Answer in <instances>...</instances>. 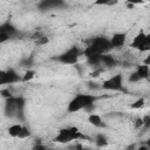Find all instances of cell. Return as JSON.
<instances>
[{"label":"cell","instance_id":"1","mask_svg":"<svg viewBox=\"0 0 150 150\" xmlns=\"http://www.w3.org/2000/svg\"><path fill=\"white\" fill-rule=\"evenodd\" d=\"M111 45L109 39L104 38V36H96L90 40V43L88 47H86V49L82 52V54L88 57L93 54H108L109 50H111Z\"/></svg>","mask_w":150,"mask_h":150},{"label":"cell","instance_id":"2","mask_svg":"<svg viewBox=\"0 0 150 150\" xmlns=\"http://www.w3.org/2000/svg\"><path fill=\"white\" fill-rule=\"evenodd\" d=\"M96 100L97 97L91 94H77L68 103L67 110L69 112H77L79 110H82L89 105H93Z\"/></svg>","mask_w":150,"mask_h":150},{"label":"cell","instance_id":"3","mask_svg":"<svg viewBox=\"0 0 150 150\" xmlns=\"http://www.w3.org/2000/svg\"><path fill=\"white\" fill-rule=\"evenodd\" d=\"M86 138L84 135L81 134V131L76 127H69V128H62L59 130L57 135L54 137V142L60 143V144H67L71 141L76 139H82Z\"/></svg>","mask_w":150,"mask_h":150},{"label":"cell","instance_id":"4","mask_svg":"<svg viewBox=\"0 0 150 150\" xmlns=\"http://www.w3.org/2000/svg\"><path fill=\"white\" fill-rule=\"evenodd\" d=\"M80 55H81V52H80L79 47L74 46V47H70L64 53H62L61 55H59L56 57V60L63 64H76Z\"/></svg>","mask_w":150,"mask_h":150},{"label":"cell","instance_id":"5","mask_svg":"<svg viewBox=\"0 0 150 150\" xmlns=\"http://www.w3.org/2000/svg\"><path fill=\"white\" fill-rule=\"evenodd\" d=\"M101 88L104 90H112V91H121L123 90V77L121 74H116L107 80L103 81Z\"/></svg>","mask_w":150,"mask_h":150},{"label":"cell","instance_id":"6","mask_svg":"<svg viewBox=\"0 0 150 150\" xmlns=\"http://www.w3.org/2000/svg\"><path fill=\"white\" fill-rule=\"evenodd\" d=\"M111 48H121L125 45L127 41V33H115L109 39Z\"/></svg>","mask_w":150,"mask_h":150},{"label":"cell","instance_id":"7","mask_svg":"<svg viewBox=\"0 0 150 150\" xmlns=\"http://www.w3.org/2000/svg\"><path fill=\"white\" fill-rule=\"evenodd\" d=\"M146 35H148L146 33H144L143 30H139L138 34L134 38L132 42L130 43V47H131V48H135V49H139V47L142 46V43H143V41L145 40Z\"/></svg>","mask_w":150,"mask_h":150},{"label":"cell","instance_id":"8","mask_svg":"<svg viewBox=\"0 0 150 150\" xmlns=\"http://www.w3.org/2000/svg\"><path fill=\"white\" fill-rule=\"evenodd\" d=\"M101 63H103L105 67H115L117 64V60L111 54H102L101 56Z\"/></svg>","mask_w":150,"mask_h":150},{"label":"cell","instance_id":"9","mask_svg":"<svg viewBox=\"0 0 150 150\" xmlns=\"http://www.w3.org/2000/svg\"><path fill=\"white\" fill-rule=\"evenodd\" d=\"M88 122H89L91 125L96 127V128H102V127H104V123H103L101 116L97 115V114H94V112L89 114V116H88Z\"/></svg>","mask_w":150,"mask_h":150},{"label":"cell","instance_id":"10","mask_svg":"<svg viewBox=\"0 0 150 150\" xmlns=\"http://www.w3.org/2000/svg\"><path fill=\"white\" fill-rule=\"evenodd\" d=\"M136 73H137V75L141 77V80L148 79V77H149V66H145V64H139V66H137Z\"/></svg>","mask_w":150,"mask_h":150},{"label":"cell","instance_id":"11","mask_svg":"<svg viewBox=\"0 0 150 150\" xmlns=\"http://www.w3.org/2000/svg\"><path fill=\"white\" fill-rule=\"evenodd\" d=\"M101 54H93V55H90V56H88L87 57V62H88V64H90V66H93V67H98L100 64H101Z\"/></svg>","mask_w":150,"mask_h":150},{"label":"cell","instance_id":"12","mask_svg":"<svg viewBox=\"0 0 150 150\" xmlns=\"http://www.w3.org/2000/svg\"><path fill=\"white\" fill-rule=\"evenodd\" d=\"M21 128L22 125L20 123H15V124H12L8 129H7V132L11 137H18L19 136V132L21 131Z\"/></svg>","mask_w":150,"mask_h":150},{"label":"cell","instance_id":"13","mask_svg":"<svg viewBox=\"0 0 150 150\" xmlns=\"http://www.w3.org/2000/svg\"><path fill=\"white\" fill-rule=\"evenodd\" d=\"M95 144L98 148H103V146L108 145V138H107V136L103 135V134H97L95 136Z\"/></svg>","mask_w":150,"mask_h":150},{"label":"cell","instance_id":"14","mask_svg":"<svg viewBox=\"0 0 150 150\" xmlns=\"http://www.w3.org/2000/svg\"><path fill=\"white\" fill-rule=\"evenodd\" d=\"M144 105H145V100H144L143 97H139V98H137L134 103L130 104V108H131V109H141V108H143Z\"/></svg>","mask_w":150,"mask_h":150},{"label":"cell","instance_id":"15","mask_svg":"<svg viewBox=\"0 0 150 150\" xmlns=\"http://www.w3.org/2000/svg\"><path fill=\"white\" fill-rule=\"evenodd\" d=\"M4 84H9L7 70H0V86H4Z\"/></svg>","mask_w":150,"mask_h":150},{"label":"cell","instance_id":"16","mask_svg":"<svg viewBox=\"0 0 150 150\" xmlns=\"http://www.w3.org/2000/svg\"><path fill=\"white\" fill-rule=\"evenodd\" d=\"M150 49V34H148L146 35V38H145V40L143 41V43H142V46L139 47V52H148Z\"/></svg>","mask_w":150,"mask_h":150},{"label":"cell","instance_id":"17","mask_svg":"<svg viewBox=\"0 0 150 150\" xmlns=\"http://www.w3.org/2000/svg\"><path fill=\"white\" fill-rule=\"evenodd\" d=\"M34 77H35V71L32 70V69H28V70L25 73V75L21 77V81L27 82V81H30V80L34 79Z\"/></svg>","mask_w":150,"mask_h":150},{"label":"cell","instance_id":"18","mask_svg":"<svg viewBox=\"0 0 150 150\" xmlns=\"http://www.w3.org/2000/svg\"><path fill=\"white\" fill-rule=\"evenodd\" d=\"M30 136V130L27 128V127H25V125H22V128H21V131L19 132V138H21V139H23V138H28Z\"/></svg>","mask_w":150,"mask_h":150},{"label":"cell","instance_id":"19","mask_svg":"<svg viewBox=\"0 0 150 150\" xmlns=\"http://www.w3.org/2000/svg\"><path fill=\"white\" fill-rule=\"evenodd\" d=\"M62 5V2H60V1H53V2H50V1H43V2H41L40 4V6L42 7V6H45V8H50V7H57V6H61Z\"/></svg>","mask_w":150,"mask_h":150},{"label":"cell","instance_id":"20","mask_svg":"<svg viewBox=\"0 0 150 150\" xmlns=\"http://www.w3.org/2000/svg\"><path fill=\"white\" fill-rule=\"evenodd\" d=\"M9 39H11V34H8V33L5 32V30L0 32V43H4V42H6V41H8Z\"/></svg>","mask_w":150,"mask_h":150},{"label":"cell","instance_id":"21","mask_svg":"<svg viewBox=\"0 0 150 150\" xmlns=\"http://www.w3.org/2000/svg\"><path fill=\"white\" fill-rule=\"evenodd\" d=\"M130 82H138V81H141V77L137 75V73L136 71H134V73H131L130 75H129V79H128Z\"/></svg>","mask_w":150,"mask_h":150},{"label":"cell","instance_id":"22","mask_svg":"<svg viewBox=\"0 0 150 150\" xmlns=\"http://www.w3.org/2000/svg\"><path fill=\"white\" fill-rule=\"evenodd\" d=\"M0 94L2 95V97H5V100H7V98H11V97H13L12 93L9 91V89H4V90H1V93H0Z\"/></svg>","mask_w":150,"mask_h":150},{"label":"cell","instance_id":"23","mask_svg":"<svg viewBox=\"0 0 150 150\" xmlns=\"http://www.w3.org/2000/svg\"><path fill=\"white\" fill-rule=\"evenodd\" d=\"M142 121H143V127H145V128L150 127V116L149 115H145L144 117H142Z\"/></svg>","mask_w":150,"mask_h":150},{"label":"cell","instance_id":"24","mask_svg":"<svg viewBox=\"0 0 150 150\" xmlns=\"http://www.w3.org/2000/svg\"><path fill=\"white\" fill-rule=\"evenodd\" d=\"M32 150H48L42 143H36L34 146H33V149Z\"/></svg>","mask_w":150,"mask_h":150},{"label":"cell","instance_id":"25","mask_svg":"<svg viewBox=\"0 0 150 150\" xmlns=\"http://www.w3.org/2000/svg\"><path fill=\"white\" fill-rule=\"evenodd\" d=\"M135 127H136L137 129H139V128H142V127H143V121H142V117H137V118L135 120Z\"/></svg>","mask_w":150,"mask_h":150},{"label":"cell","instance_id":"26","mask_svg":"<svg viewBox=\"0 0 150 150\" xmlns=\"http://www.w3.org/2000/svg\"><path fill=\"white\" fill-rule=\"evenodd\" d=\"M101 71H102V69H101V68H98V69H96V70H94V71L91 73V76H93V77H97V76L100 75V73H101Z\"/></svg>","mask_w":150,"mask_h":150},{"label":"cell","instance_id":"27","mask_svg":"<svg viewBox=\"0 0 150 150\" xmlns=\"http://www.w3.org/2000/svg\"><path fill=\"white\" fill-rule=\"evenodd\" d=\"M136 150H150V148H149V145H146V144H142V145H139Z\"/></svg>","mask_w":150,"mask_h":150},{"label":"cell","instance_id":"28","mask_svg":"<svg viewBox=\"0 0 150 150\" xmlns=\"http://www.w3.org/2000/svg\"><path fill=\"white\" fill-rule=\"evenodd\" d=\"M143 64H145V66H149V64H150V56H149V55L145 57V60H144V63H143Z\"/></svg>","mask_w":150,"mask_h":150},{"label":"cell","instance_id":"29","mask_svg":"<svg viewBox=\"0 0 150 150\" xmlns=\"http://www.w3.org/2000/svg\"><path fill=\"white\" fill-rule=\"evenodd\" d=\"M75 150H83V146H82L81 144H77V145L75 146Z\"/></svg>","mask_w":150,"mask_h":150},{"label":"cell","instance_id":"30","mask_svg":"<svg viewBox=\"0 0 150 150\" xmlns=\"http://www.w3.org/2000/svg\"><path fill=\"white\" fill-rule=\"evenodd\" d=\"M83 150H91V149H84V148H83Z\"/></svg>","mask_w":150,"mask_h":150}]
</instances>
